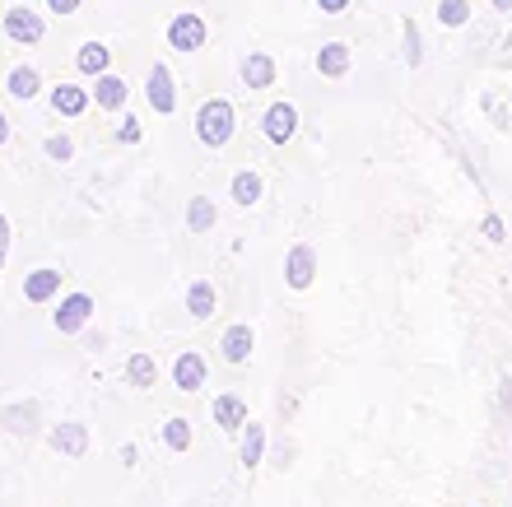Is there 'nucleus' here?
<instances>
[{
  "label": "nucleus",
  "instance_id": "f257e3e1",
  "mask_svg": "<svg viewBox=\"0 0 512 507\" xmlns=\"http://www.w3.org/2000/svg\"><path fill=\"white\" fill-rule=\"evenodd\" d=\"M94 317V298L89 294H70V298H61V307H56V331L61 335H75L84 326V321Z\"/></svg>",
  "mask_w": 512,
  "mask_h": 507
},
{
  "label": "nucleus",
  "instance_id": "f03ea898",
  "mask_svg": "<svg viewBox=\"0 0 512 507\" xmlns=\"http://www.w3.org/2000/svg\"><path fill=\"white\" fill-rule=\"evenodd\" d=\"M205 377H210V363H205V354H196V349H187V354L173 363V387L177 391H201Z\"/></svg>",
  "mask_w": 512,
  "mask_h": 507
},
{
  "label": "nucleus",
  "instance_id": "7ed1b4c3",
  "mask_svg": "<svg viewBox=\"0 0 512 507\" xmlns=\"http://www.w3.org/2000/svg\"><path fill=\"white\" fill-rule=\"evenodd\" d=\"M61 294V270H52V266H42V270H33L24 280V298L28 303H47V298H56Z\"/></svg>",
  "mask_w": 512,
  "mask_h": 507
},
{
  "label": "nucleus",
  "instance_id": "20e7f679",
  "mask_svg": "<svg viewBox=\"0 0 512 507\" xmlns=\"http://www.w3.org/2000/svg\"><path fill=\"white\" fill-rule=\"evenodd\" d=\"M252 345H256L252 326H229V331H224V340H219V349H224V359H229V363H247Z\"/></svg>",
  "mask_w": 512,
  "mask_h": 507
},
{
  "label": "nucleus",
  "instance_id": "39448f33",
  "mask_svg": "<svg viewBox=\"0 0 512 507\" xmlns=\"http://www.w3.org/2000/svg\"><path fill=\"white\" fill-rule=\"evenodd\" d=\"M52 447L61 456H84V447H89V428L84 424H61L52 428Z\"/></svg>",
  "mask_w": 512,
  "mask_h": 507
},
{
  "label": "nucleus",
  "instance_id": "423d86ee",
  "mask_svg": "<svg viewBox=\"0 0 512 507\" xmlns=\"http://www.w3.org/2000/svg\"><path fill=\"white\" fill-rule=\"evenodd\" d=\"M312 270H317V256H312V247H294V252H289V266H284L289 284H294V289H308V284H312Z\"/></svg>",
  "mask_w": 512,
  "mask_h": 507
},
{
  "label": "nucleus",
  "instance_id": "0eeeda50",
  "mask_svg": "<svg viewBox=\"0 0 512 507\" xmlns=\"http://www.w3.org/2000/svg\"><path fill=\"white\" fill-rule=\"evenodd\" d=\"M224 135H229V107H224V103H210L201 112V140H205V145H219Z\"/></svg>",
  "mask_w": 512,
  "mask_h": 507
},
{
  "label": "nucleus",
  "instance_id": "6e6552de",
  "mask_svg": "<svg viewBox=\"0 0 512 507\" xmlns=\"http://www.w3.org/2000/svg\"><path fill=\"white\" fill-rule=\"evenodd\" d=\"M215 303H219V294H215V284H210V280H196V284L187 289V312H191L196 321L210 317V312H215Z\"/></svg>",
  "mask_w": 512,
  "mask_h": 507
},
{
  "label": "nucleus",
  "instance_id": "1a4fd4ad",
  "mask_svg": "<svg viewBox=\"0 0 512 507\" xmlns=\"http://www.w3.org/2000/svg\"><path fill=\"white\" fill-rule=\"evenodd\" d=\"M215 424L229 428V433H233V428H243L247 424V401H243V396H219V401H215Z\"/></svg>",
  "mask_w": 512,
  "mask_h": 507
},
{
  "label": "nucleus",
  "instance_id": "9d476101",
  "mask_svg": "<svg viewBox=\"0 0 512 507\" xmlns=\"http://www.w3.org/2000/svg\"><path fill=\"white\" fill-rule=\"evenodd\" d=\"M5 28H10V38H24V42L42 38V24H38V19H33L28 10H14L10 19H5Z\"/></svg>",
  "mask_w": 512,
  "mask_h": 507
},
{
  "label": "nucleus",
  "instance_id": "9b49d317",
  "mask_svg": "<svg viewBox=\"0 0 512 507\" xmlns=\"http://www.w3.org/2000/svg\"><path fill=\"white\" fill-rule=\"evenodd\" d=\"M233 201H238V205H256V201H261V177H256V173L233 177Z\"/></svg>",
  "mask_w": 512,
  "mask_h": 507
},
{
  "label": "nucleus",
  "instance_id": "f8f14e48",
  "mask_svg": "<svg viewBox=\"0 0 512 507\" xmlns=\"http://www.w3.org/2000/svg\"><path fill=\"white\" fill-rule=\"evenodd\" d=\"M126 377H131L135 387H154V359H149V354H131V363H126Z\"/></svg>",
  "mask_w": 512,
  "mask_h": 507
},
{
  "label": "nucleus",
  "instance_id": "ddd939ff",
  "mask_svg": "<svg viewBox=\"0 0 512 507\" xmlns=\"http://www.w3.org/2000/svg\"><path fill=\"white\" fill-rule=\"evenodd\" d=\"M266 131H270V140H289V135H294V107H275L266 121Z\"/></svg>",
  "mask_w": 512,
  "mask_h": 507
},
{
  "label": "nucleus",
  "instance_id": "4468645a",
  "mask_svg": "<svg viewBox=\"0 0 512 507\" xmlns=\"http://www.w3.org/2000/svg\"><path fill=\"white\" fill-rule=\"evenodd\" d=\"M0 419H5V428H10V433H33V419H38V410H33V405H24V410H19V405H10V410L0 414Z\"/></svg>",
  "mask_w": 512,
  "mask_h": 507
},
{
  "label": "nucleus",
  "instance_id": "2eb2a0df",
  "mask_svg": "<svg viewBox=\"0 0 512 507\" xmlns=\"http://www.w3.org/2000/svg\"><path fill=\"white\" fill-rule=\"evenodd\" d=\"M163 442H168L173 452H187V447H191V428H187V419H168V424H163Z\"/></svg>",
  "mask_w": 512,
  "mask_h": 507
},
{
  "label": "nucleus",
  "instance_id": "dca6fc26",
  "mask_svg": "<svg viewBox=\"0 0 512 507\" xmlns=\"http://www.w3.org/2000/svg\"><path fill=\"white\" fill-rule=\"evenodd\" d=\"M261 452H266V433H261V424H247L243 461H247V466H256V461H261Z\"/></svg>",
  "mask_w": 512,
  "mask_h": 507
},
{
  "label": "nucleus",
  "instance_id": "f3484780",
  "mask_svg": "<svg viewBox=\"0 0 512 507\" xmlns=\"http://www.w3.org/2000/svg\"><path fill=\"white\" fill-rule=\"evenodd\" d=\"M187 224H191V233H205V228L215 224V205H210V201H191Z\"/></svg>",
  "mask_w": 512,
  "mask_h": 507
},
{
  "label": "nucleus",
  "instance_id": "a211bd4d",
  "mask_svg": "<svg viewBox=\"0 0 512 507\" xmlns=\"http://www.w3.org/2000/svg\"><path fill=\"white\" fill-rule=\"evenodd\" d=\"M10 94L14 98H33V94H38V75H33V70H14V75H10Z\"/></svg>",
  "mask_w": 512,
  "mask_h": 507
},
{
  "label": "nucleus",
  "instance_id": "6ab92c4d",
  "mask_svg": "<svg viewBox=\"0 0 512 507\" xmlns=\"http://www.w3.org/2000/svg\"><path fill=\"white\" fill-rule=\"evenodd\" d=\"M173 42L177 47H196V42H201V24H196V19H182V24L173 28Z\"/></svg>",
  "mask_w": 512,
  "mask_h": 507
},
{
  "label": "nucleus",
  "instance_id": "aec40b11",
  "mask_svg": "<svg viewBox=\"0 0 512 507\" xmlns=\"http://www.w3.org/2000/svg\"><path fill=\"white\" fill-rule=\"evenodd\" d=\"M52 103H56V112H80V107H84V94H80V89H56Z\"/></svg>",
  "mask_w": 512,
  "mask_h": 507
},
{
  "label": "nucleus",
  "instance_id": "412c9836",
  "mask_svg": "<svg viewBox=\"0 0 512 507\" xmlns=\"http://www.w3.org/2000/svg\"><path fill=\"white\" fill-rule=\"evenodd\" d=\"M154 103H159L163 112L173 107V94H168V75H163V70H159V75H154Z\"/></svg>",
  "mask_w": 512,
  "mask_h": 507
},
{
  "label": "nucleus",
  "instance_id": "4be33fe9",
  "mask_svg": "<svg viewBox=\"0 0 512 507\" xmlns=\"http://www.w3.org/2000/svg\"><path fill=\"white\" fill-rule=\"evenodd\" d=\"M103 61H108V56H103V47H84V56H80V66H84V70H98Z\"/></svg>",
  "mask_w": 512,
  "mask_h": 507
},
{
  "label": "nucleus",
  "instance_id": "5701e85b",
  "mask_svg": "<svg viewBox=\"0 0 512 507\" xmlns=\"http://www.w3.org/2000/svg\"><path fill=\"white\" fill-rule=\"evenodd\" d=\"M247 80H252V84H266L270 80V61H252V66H247Z\"/></svg>",
  "mask_w": 512,
  "mask_h": 507
},
{
  "label": "nucleus",
  "instance_id": "b1692460",
  "mask_svg": "<svg viewBox=\"0 0 512 507\" xmlns=\"http://www.w3.org/2000/svg\"><path fill=\"white\" fill-rule=\"evenodd\" d=\"M47 154H52V159H70V140H66V135L47 140Z\"/></svg>",
  "mask_w": 512,
  "mask_h": 507
},
{
  "label": "nucleus",
  "instance_id": "393cba45",
  "mask_svg": "<svg viewBox=\"0 0 512 507\" xmlns=\"http://www.w3.org/2000/svg\"><path fill=\"white\" fill-rule=\"evenodd\" d=\"M98 98H103V103H108V107H117V103H122V84H117V80H108V84H103V94H98Z\"/></svg>",
  "mask_w": 512,
  "mask_h": 507
},
{
  "label": "nucleus",
  "instance_id": "a878e982",
  "mask_svg": "<svg viewBox=\"0 0 512 507\" xmlns=\"http://www.w3.org/2000/svg\"><path fill=\"white\" fill-rule=\"evenodd\" d=\"M322 66H326V70H345V52H340V47H326Z\"/></svg>",
  "mask_w": 512,
  "mask_h": 507
},
{
  "label": "nucleus",
  "instance_id": "bb28decb",
  "mask_svg": "<svg viewBox=\"0 0 512 507\" xmlns=\"http://www.w3.org/2000/svg\"><path fill=\"white\" fill-rule=\"evenodd\" d=\"M5 252H10V224H5V214H0V266H5Z\"/></svg>",
  "mask_w": 512,
  "mask_h": 507
},
{
  "label": "nucleus",
  "instance_id": "cd10ccee",
  "mask_svg": "<svg viewBox=\"0 0 512 507\" xmlns=\"http://www.w3.org/2000/svg\"><path fill=\"white\" fill-rule=\"evenodd\" d=\"M56 10H75V0H52Z\"/></svg>",
  "mask_w": 512,
  "mask_h": 507
},
{
  "label": "nucleus",
  "instance_id": "c85d7f7f",
  "mask_svg": "<svg viewBox=\"0 0 512 507\" xmlns=\"http://www.w3.org/2000/svg\"><path fill=\"white\" fill-rule=\"evenodd\" d=\"M0 140H5V117H0Z\"/></svg>",
  "mask_w": 512,
  "mask_h": 507
},
{
  "label": "nucleus",
  "instance_id": "c756f323",
  "mask_svg": "<svg viewBox=\"0 0 512 507\" xmlns=\"http://www.w3.org/2000/svg\"><path fill=\"white\" fill-rule=\"evenodd\" d=\"M326 5H340V0H326Z\"/></svg>",
  "mask_w": 512,
  "mask_h": 507
}]
</instances>
